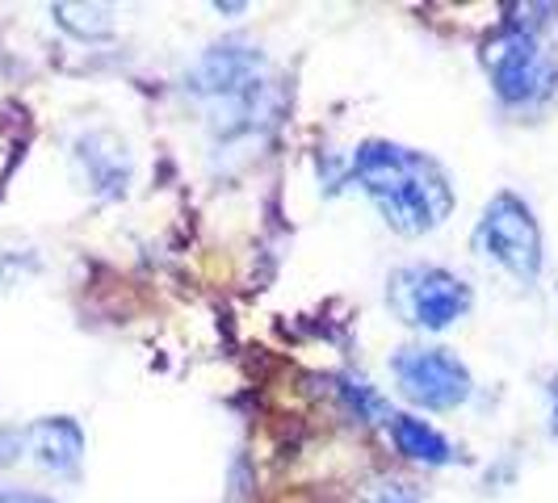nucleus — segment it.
<instances>
[{
  "label": "nucleus",
  "instance_id": "nucleus-14",
  "mask_svg": "<svg viewBox=\"0 0 558 503\" xmlns=\"http://www.w3.org/2000/svg\"><path fill=\"white\" fill-rule=\"evenodd\" d=\"M546 394H550V437H558V373L550 378Z\"/></svg>",
  "mask_w": 558,
  "mask_h": 503
},
{
  "label": "nucleus",
  "instance_id": "nucleus-7",
  "mask_svg": "<svg viewBox=\"0 0 558 503\" xmlns=\"http://www.w3.org/2000/svg\"><path fill=\"white\" fill-rule=\"evenodd\" d=\"M17 441H22V457L51 470V475H76L84 462V432L76 419L68 416H43L17 428Z\"/></svg>",
  "mask_w": 558,
  "mask_h": 503
},
{
  "label": "nucleus",
  "instance_id": "nucleus-3",
  "mask_svg": "<svg viewBox=\"0 0 558 503\" xmlns=\"http://www.w3.org/2000/svg\"><path fill=\"white\" fill-rule=\"evenodd\" d=\"M483 68L508 110H537L558 93V51L537 22L512 17L483 42Z\"/></svg>",
  "mask_w": 558,
  "mask_h": 503
},
{
  "label": "nucleus",
  "instance_id": "nucleus-13",
  "mask_svg": "<svg viewBox=\"0 0 558 503\" xmlns=\"http://www.w3.org/2000/svg\"><path fill=\"white\" fill-rule=\"evenodd\" d=\"M22 457V441H17V428H0V466L17 462Z\"/></svg>",
  "mask_w": 558,
  "mask_h": 503
},
{
  "label": "nucleus",
  "instance_id": "nucleus-5",
  "mask_svg": "<svg viewBox=\"0 0 558 503\" xmlns=\"http://www.w3.org/2000/svg\"><path fill=\"white\" fill-rule=\"evenodd\" d=\"M387 303L408 328L446 332L471 315L475 294L458 273H449L441 265H403L387 281Z\"/></svg>",
  "mask_w": 558,
  "mask_h": 503
},
{
  "label": "nucleus",
  "instance_id": "nucleus-6",
  "mask_svg": "<svg viewBox=\"0 0 558 503\" xmlns=\"http://www.w3.org/2000/svg\"><path fill=\"white\" fill-rule=\"evenodd\" d=\"M391 373L399 382V394L412 398L424 412H453L475 394L471 369L458 361L449 348L408 344L391 357Z\"/></svg>",
  "mask_w": 558,
  "mask_h": 503
},
{
  "label": "nucleus",
  "instance_id": "nucleus-4",
  "mask_svg": "<svg viewBox=\"0 0 558 503\" xmlns=\"http://www.w3.org/2000/svg\"><path fill=\"white\" fill-rule=\"evenodd\" d=\"M475 252L487 256L492 265H500L504 273L517 278L521 285H533L542 278V260H546L542 226L525 206V197L500 189L483 206V219L475 223Z\"/></svg>",
  "mask_w": 558,
  "mask_h": 503
},
{
  "label": "nucleus",
  "instance_id": "nucleus-1",
  "mask_svg": "<svg viewBox=\"0 0 558 503\" xmlns=\"http://www.w3.org/2000/svg\"><path fill=\"white\" fill-rule=\"evenodd\" d=\"M353 181L378 206L383 223L395 235H428L453 214V185L449 172L433 156L391 139H365L353 151Z\"/></svg>",
  "mask_w": 558,
  "mask_h": 503
},
{
  "label": "nucleus",
  "instance_id": "nucleus-11",
  "mask_svg": "<svg viewBox=\"0 0 558 503\" xmlns=\"http://www.w3.org/2000/svg\"><path fill=\"white\" fill-rule=\"evenodd\" d=\"M340 394L349 398V407H353L357 416H374V419H383V424L395 416L391 407H387V398L374 391L365 378H340Z\"/></svg>",
  "mask_w": 558,
  "mask_h": 503
},
{
  "label": "nucleus",
  "instance_id": "nucleus-15",
  "mask_svg": "<svg viewBox=\"0 0 558 503\" xmlns=\"http://www.w3.org/2000/svg\"><path fill=\"white\" fill-rule=\"evenodd\" d=\"M0 503H56V500H47V495H26V491H9V495H0Z\"/></svg>",
  "mask_w": 558,
  "mask_h": 503
},
{
  "label": "nucleus",
  "instance_id": "nucleus-8",
  "mask_svg": "<svg viewBox=\"0 0 558 503\" xmlns=\"http://www.w3.org/2000/svg\"><path fill=\"white\" fill-rule=\"evenodd\" d=\"M76 172H81L84 189H93L97 197H122L131 185V151L126 143L110 135V131H88L76 139Z\"/></svg>",
  "mask_w": 558,
  "mask_h": 503
},
{
  "label": "nucleus",
  "instance_id": "nucleus-10",
  "mask_svg": "<svg viewBox=\"0 0 558 503\" xmlns=\"http://www.w3.org/2000/svg\"><path fill=\"white\" fill-rule=\"evenodd\" d=\"M51 13H56V22L68 29V34L88 38V42L110 38L113 34V13L106 9V4H56Z\"/></svg>",
  "mask_w": 558,
  "mask_h": 503
},
{
  "label": "nucleus",
  "instance_id": "nucleus-2",
  "mask_svg": "<svg viewBox=\"0 0 558 503\" xmlns=\"http://www.w3.org/2000/svg\"><path fill=\"white\" fill-rule=\"evenodd\" d=\"M185 93L202 110L206 126L215 131V139L227 143L252 135L274 110L269 63L244 38L206 47L185 72Z\"/></svg>",
  "mask_w": 558,
  "mask_h": 503
},
{
  "label": "nucleus",
  "instance_id": "nucleus-12",
  "mask_svg": "<svg viewBox=\"0 0 558 503\" xmlns=\"http://www.w3.org/2000/svg\"><path fill=\"white\" fill-rule=\"evenodd\" d=\"M365 503H420V491L412 482H378Z\"/></svg>",
  "mask_w": 558,
  "mask_h": 503
},
{
  "label": "nucleus",
  "instance_id": "nucleus-9",
  "mask_svg": "<svg viewBox=\"0 0 558 503\" xmlns=\"http://www.w3.org/2000/svg\"><path fill=\"white\" fill-rule=\"evenodd\" d=\"M387 428H391V441L399 445V453L408 457V462H420V466H449L458 453L449 445L446 437L428 424V419L420 416H391L387 419Z\"/></svg>",
  "mask_w": 558,
  "mask_h": 503
}]
</instances>
